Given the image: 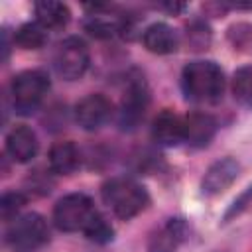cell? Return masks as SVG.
Wrapping results in <instances>:
<instances>
[{"mask_svg":"<svg viewBox=\"0 0 252 252\" xmlns=\"http://www.w3.org/2000/svg\"><path fill=\"white\" fill-rule=\"evenodd\" d=\"M224 73L215 61H191L181 71V89L187 100L217 102L224 93Z\"/></svg>","mask_w":252,"mask_h":252,"instance_id":"cell-1","label":"cell"},{"mask_svg":"<svg viewBox=\"0 0 252 252\" xmlns=\"http://www.w3.org/2000/svg\"><path fill=\"white\" fill-rule=\"evenodd\" d=\"M104 205L122 220H130L140 215L148 203V191L132 177H110L100 189Z\"/></svg>","mask_w":252,"mask_h":252,"instance_id":"cell-2","label":"cell"},{"mask_svg":"<svg viewBox=\"0 0 252 252\" xmlns=\"http://www.w3.org/2000/svg\"><path fill=\"white\" fill-rule=\"evenodd\" d=\"M49 91V79L39 69H28L18 73L10 83V98L16 114H33L43 102Z\"/></svg>","mask_w":252,"mask_h":252,"instance_id":"cell-3","label":"cell"},{"mask_svg":"<svg viewBox=\"0 0 252 252\" xmlns=\"http://www.w3.org/2000/svg\"><path fill=\"white\" fill-rule=\"evenodd\" d=\"M96 215L94 201L85 193H69L53 207V222L63 232H83Z\"/></svg>","mask_w":252,"mask_h":252,"instance_id":"cell-4","label":"cell"},{"mask_svg":"<svg viewBox=\"0 0 252 252\" xmlns=\"http://www.w3.org/2000/svg\"><path fill=\"white\" fill-rule=\"evenodd\" d=\"M49 240V226L37 213H26L14 219L6 230V242L16 252H35Z\"/></svg>","mask_w":252,"mask_h":252,"instance_id":"cell-5","label":"cell"},{"mask_svg":"<svg viewBox=\"0 0 252 252\" xmlns=\"http://www.w3.org/2000/svg\"><path fill=\"white\" fill-rule=\"evenodd\" d=\"M150 104V91L142 75H134L128 79L126 89L122 93L120 108H118V126L120 130L132 132L144 120Z\"/></svg>","mask_w":252,"mask_h":252,"instance_id":"cell-6","label":"cell"},{"mask_svg":"<svg viewBox=\"0 0 252 252\" xmlns=\"http://www.w3.org/2000/svg\"><path fill=\"white\" fill-rule=\"evenodd\" d=\"M89 63H91L89 47H87V43H85L81 37H77V35L65 37V39L57 45L55 55H53V67H55L57 75L63 77L65 81L81 79V77L87 73Z\"/></svg>","mask_w":252,"mask_h":252,"instance_id":"cell-7","label":"cell"},{"mask_svg":"<svg viewBox=\"0 0 252 252\" xmlns=\"http://www.w3.org/2000/svg\"><path fill=\"white\" fill-rule=\"evenodd\" d=\"M75 122L83 128V130H98L100 126H104L112 114V102L100 94V93H93L83 96L77 104H75Z\"/></svg>","mask_w":252,"mask_h":252,"instance_id":"cell-8","label":"cell"},{"mask_svg":"<svg viewBox=\"0 0 252 252\" xmlns=\"http://www.w3.org/2000/svg\"><path fill=\"white\" fill-rule=\"evenodd\" d=\"M240 163L234 158H220L215 163H211L201 179V193L207 197L219 195L226 191L238 177Z\"/></svg>","mask_w":252,"mask_h":252,"instance_id":"cell-9","label":"cell"},{"mask_svg":"<svg viewBox=\"0 0 252 252\" xmlns=\"http://www.w3.org/2000/svg\"><path fill=\"white\" fill-rule=\"evenodd\" d=\"M189 226L185 219L173 217L167 219L161 226H158L148 240V250L150 252H175L187 238Z\"/></svg>","mask_w":252,"mask_h":252,"instance_id":"cell-10","label":"cell"},{"mask_svg":"<svg viewBox=\"0 0 252 252\" xmlns=\"http://www.w3.org/2000/svg\"><path fill=\"white\" fill-rule=\"evenodd\" d=\"M39 152V140L35 132L28 126H14L6 136V154L18 161L28 163L32 161Z\"/></svg>","mask_w":252,"mask_h":252,"instance_id":"cell-11","label":"cell"},{"mask_svg":"<svg viewBox=\"0 0 252 252\" xmlns=\"http://www.w3.org/2000/svg\"><path fill=\"white\" fill-rule=\"evenodd\" d=\"M217 128H219V122L215 116L207 112H191L183 118V130H185L183 142L193 148H203L215 138Z\"/></svg>","mask_w":252,"mask_h":252,"instance_id":"cell-12","label":"cell"},{"mask_svg":"<svg viewBox=\"0 0 252 252\" xmlns=\"http://www.w3.org/2000/svg\"><path fill=\"white\" fill-rule=\"evenodd\" d=\"M152 138L159 146H179L185 140L183 118L173 110H161L152 122Z\"/></svg>","mask_w":252,"mask_h":252,"instance_id":"cell-13","label":"cell"},{"mask_svg":"<svg viewBox=\"0 0 252 252\" xmlns=\"http://www.w3.org/2000/svg\"><path fill=\"white\" fill-rule=\"evenodd\" d=\"M142 41H144V47L156 55H169L179 45V39L173 28L163 22H156L148 26L142 33Z\"/></svg>","mask_w":252,"mask_h":252,"instance_id":"cell-14","label":"cell"},{"mask_svg":"<svg viewBox=\"0 0 252 252\" xmlns=\"http://www.w3.org/2000/svg\"><path fill=\"white\" fill-rule=\"evenodd\" d=\"M104 6H93V14L85 20V30L96 39H110L116 33H124L126 20L118 16L102 14Z\"/></svg>","mask_w":252,"mask_h":252,"instance_id":"cell-15","label":"cell"},{"mask_svg":"<svg viewBox=\"0 0 252 252\" xmlns=\"http://www.w3.org/2000/svg\"><path fill=\"white\" fill-rule=\"evenodd\" d=\"M47 161H49V169L53 173L69 175L81 165V152L73 142L63 140V142H57L51 146Z\"/></svg>","mask_w":252,"mask_h":252,"instance_id":"cell-16","label":"cell"},{"mask_svg":"<svg viewBox=\"0 0 252 252\" xmlns=\"http://www.w3.org/2000/svg\"><path fill=\"white\" fill-rule=\"evenodd\" d=\"M33 12H35V22L41 24L45 30L63 28V26H67V22H69V18H71V12H69L67 4L55 2V0H41V2H35Z\"/></svg>","mask_w":252,"mask_h":252,"instance_id":"cell-17","label":"cell"},{"mask_svg":"<svg viewBox=\"0 0 252 252\" xmlns=\"http://www.w3.org/2000/svg\"><path fill=\"white\" fill-rule=\"evenodd\" d=\"M47 41V30L37 22L22 24L14 33V43L22 49H39Z\"/></svg>","mask_w":252,"mask_h":252,"instance_id":"cell-18","label":"cell"},{"mask_svg":"<svg viewBox=\"0 0 252 252\" xmlns=\"http://www.w3.org/2000/svg\"><path fill=\"white\" fill-rule=\"evenodd\" d=\"M232 96L242 106L252 108V67H240L232 75Z\"/></svg>","mask_w":252,"mask_h":252,"instance_id":"cell-19","label":"cell"},{"mask_svg":"<svg viewBox=\"0 0 252 252\" xmlns=\"http://www.w3.org/2000/svg\"><path fill=\"white\" fill-rule=\"evenodd\" d=\"M83 232L91 242H96V244H108L114 238V228L102 215H96Z\"/></svg>","mask_w":252,"mask_h":252,"instance_id":"cell-20","label":"cell"},{"mask_svg":"<svg viewBox=\"0 0 252 252\" xmlns=\"http://www.w3.org/2000/svg\"><path fill=\"white\" fill-rule=\"evenodd\" d=\"M26 205V195L20 191H12V193H4L0 199V215L2 220L12 222L14 219L20 217V211Z\"/></svg>","mask_w":252,"mask_h":252,"instance_id":"cell-21","label":"cell"},{"mask_svg":"<svg viewBox=\"0 0 252 252\" xmlns=\"http://www.w3.org/2000/svg\"><path fill=\"white\" fill-rule=\"evenodd\" d=\"M187 41L193 49H207V45L211 43V30L205 22L201 20H193L187 26Z\"/></svg>","mask_w":252,"mask_h":252,"instance_id":"cell-22","label":"cell"},{"mask_svg":"<svg viewBox=\"0 0 252 252\" xmlns=\"http://www.w3.org/2000/svg\"><path fill=\"white\" fill-rule=\"evenodd\" d=\"M248 205H252V185L238 197V199H234V203L228 207V211H226V215H224V222H228L232 217H236V215H240Z\"/></svg>","mask_w":252,"mask_h":252,"instance_id":"cell-23","label":"cell"},{"mask_svg":"<svg viewBox=\"0 0 252 252\" xmlns=\"http://www.w3.org/2000/svg\"><path fill=\"white\" fill-rule=\"evenodd\" d=\"M10 55V43H8V30H4L2 33V61H6Z\"/></svg>","mask_w":252,"mask_h":252,"instance_id":"cell-24","label":"cell"}]
</instances>
